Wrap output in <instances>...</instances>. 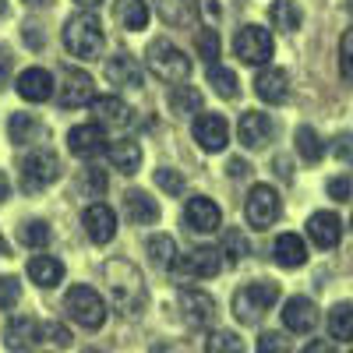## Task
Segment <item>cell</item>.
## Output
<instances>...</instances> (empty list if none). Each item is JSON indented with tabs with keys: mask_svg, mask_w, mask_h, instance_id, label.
<instances>
[{
	"mask_svg": "<svg viewBox=\"0 0 353 353\" xmlns=\"http://www.w3.org/2000/svg\"><path fill=\"white\" fill-rule=\"evenodd\" d=\"M103 279H106V286H110V297H113L117 311L128 314V318H134V314L145 307V301H149L145 279H141V272L134 269L131 261H121V258L106 261V265H103Z\"/></svg>",
	"mask_w": 353,
	"mask_h": 353,
	"instance_id": "cell-1",
	"label": "cell"
},
{
	"mask_svg": "<svg viewBox=\"0 0 353 353\" xmlns=\"http://www.w3.org/2000/svg\"><path fill=\"white\" fill-rule=\"evenodd\" d=\"M64 46L71 57H78V61H96V57L103 53L106 39H103V25L92 11H78L68 18L64 25Z\"/></svg>",
	"mask_w": 353,
	"mask_h": 353,
	"instance_id": "cell-2",
	"label": "cell"
},
{
	"mask_svg": "<svg viewBox=\"0 0 353 353\" xmlns=\"http://www.w3.org/2000/svg\"><path fill=\"white\" fill-rule=\"evenodd\" d=\"M276 301H279V283L258 279V283H248L233 293V314H237V321H244V325H258L261 314Z\"/></svg>",
	"mask_w": 353,
	"mask_h": 353,
	"instance_id": "cell-3",
	"label": "cell"
},
{
	"mask_svg": "<svg viewBox=\"0 0 353 353\" xmlns=\"http://www.w3.org/2000/svg\"><path fill=\"white\" fill-rule=\"evenodd\" d=\"M145 64H149V71L166 85H176L191 74V61L184 57V50H176L170 39H152L149 50H145Z\"/></svg>",
	"mask_w": 353,
	"mask_h": 353,
	"instance_id": "cell-4",
	"label": "cell"
},
{
	"mask_svg": "<svg viewBox=\"0 0 353 353\" xmlns=\"http://www.w3.org/2000/svg\"><path fill=\"white\" fill-rule=\"evenodd\" d=\"M64 311L81 329H103V321H106V304L92 286H71L64 297Z\"/></svg>",
	"mask_w": 353,
	"mask_h": 353,
	"instance_id": "cell-5",
	"label": "cell"
},
{
	"mask_svg": "<svg viewBox=\"0 0 353 353\" xmlns=\"http://www.w3.org/2000/svg\"><path fill=\"white\" fill-rule=\"evenodd\" d=\"M57 176H61V159L50 149H32V156L21 159V191L25 194L46 191Z\"/></svg>",
	"mask_w": 353,
	"mask_h": 353,
	"instance_id": "cell-6",
	"label": "cell"
},
{
	"mask_svg": "<svg viewBox=\"0 0 353 353\" xmlns=\"http://www.w3.org/2000/svg\"><path fill=\"white\" fill-rule=\"evenodd\" d=\"M233 53H237L244 64H251V68H265L272 61V53H276L272 32H269V28H261V25L237 28V36H233Z\"/></svg>",
	"mask_w": 353,
	"mask_h": 353,
	"instance_id": "cell-7",
	"label": "cell"
},
{
	"mask_svg": "<svg viewBox=\"0 0 353 353\" xmlns=\"http://www.w3.org/2000/svg\"><path fill=\"white\" fill-rule=\"evenodd\" d=\"M283 212V201H279V191L269 188V184H254L248 191V201H244V216L254 230H269Z\"/></svg>",
	"mask_w": 353,
	"mask_h": 353,
	"instance_id": "cell-8",
	"label": "cell"
},
{
	"mask_svg": "<svg viewBox=\"0 0 353 353\" xmlns=\"http://www.w3.org/2000/svg\"><path fill=\"white\" fill-rule=\"evenodd\" d=\"M170 269L176 276H184V279H212L223 269V251H216V248H194L188 254H176L170 261Z\"/></svg>",
	"mask_w": 353,
	"mask_h": 353,
	"instance_id": "cell-9",
	"label": "cell"
},
{
	"mask_svg": "<svg viewBox=\"0 0 353 353\" xmlns=\"http://www.w3.org/2000/svg\"><path fill=\"white\" fill-rule=\"evenodd\" d=\"M96 99V81L88 71L81 68H64L61 71V106L68 110H78V106H88Z\"/></svg>",
	"mask_w": 353,
	"mask_h": 353,
	"instance_id": "cell-10",
	"label": "cell"
},
{
	"mask_svg": "<svg viewBox=\"0 0 353 353\" xmlns=\"http://www.w3.org/2000/svg\"><path fill=\"white\" fill-rule=\"evenodd\" d=\"M176 307H181V314H184V321L191 329H205V325L216 321V301L209 297V293H201V290L184 286L181 297H176Z\"/></svg>",
	"mask_w": 353,
	"mask_h": 353,
	"instance_id": "cell-11",
	"label": "cell"
},
{
	"mask_svg": "<svg viewBox=\"0 0 353 353\" xmlns=\"http://www.w3.org/2000/svg\"><path fill=\"white\" fill-rule=\"evenodd\" d=\"M191 134L198 141V149H205V152H223L230 141V128L219 113H198L191 124Z\"/></svg>",
	"mask_w": 353,
	"mask_h": 353,
	"instance_id": "cell-12",
	"label": "cell"
},
{
	"mask_svg": "<svg viewBox=\"0 0 353 353\" xmlns=\"http://www.w3.org/2000/svg\"><path fill=\"white\" fill-rule=\"evenodd\" d=\"M184 223L191 233H216L223 226V212H219V205L212 198H205V194H194L188 198L184 205Z\"/></svg>",
	"mask_w": 353,
	"mask_h": 353,
	"instance_id": "cell-13",
	"label": "cell"
},
{
	"mask_svg": "<svg viewBox=\"0 0 353 353\" xmlns=\"http://www.w3.org/2000/svg\"><path fill=\"white\" fill-rule=\"evenodd\" d=\"M81 223H85V233H88V241H92V244H110L117 237V212L110 209L106 201H92V205H88Z\"/></svg>",
	"mask_w": 353,
	"mask_h": 353,
	"instance_id": "cell-14",
	"label": "cell"
},
{
	"mask_svg": "<svg viewBox=\"0 0 353 353\" xmlns=\"http://www.w3.org/2000/svg\"><path fill=\"white\" fill-rule=\"evenodd\" d=\"M88 113H92V124L99 128H128L134 117H131V106L121 99V96H96L88 103Z\"/></svg>",
	"mask_w": 353,
	"mask_h": 353,
	"instance_id": "cell-15",
	"label": "cell"
},
{
	"mask_svg": "<svg viewBox=\"0 0 353 353\" xmlns=\"http://www.w3.org/2000/svg\"><path fill=\"white\" fill-rule=\"evenodd\" d=\"M254 92L261 103H269V106H279L290 99V74L283 68H261L254 74Z\"/></svg>",
	"mask_w": 353,
	"mask_h": 353,
	"instance_id": "cell-16",
	"label": "cell"
},
{
	"mask_svg": "<svg viewBox=\"0 0 353 353\" xmlns=\"http://www.w3.org/2000/svg\"><path fill=\"white\" fill-rule=\"evenodd\" d=\"M283 325H286V332H297V336L314 332V325H318V307H314V301H311V297H290V301L283 304Z\"/></svg>",
	"mask_w": 353,
	"mask_h": 353,
	"instance_id": "cell-17",
	"label": "cell"
},
{
	"mask_svg": "<svg viewBox=\"0 0 353 353\" xmlns=\"http://www.w3.org/2000/svg\"><path fill=\"white\" fill-rule=\"evenodd\" d=\"M237 134H241V141L248 145V149H265V145L272 141V134H276L272 117L261 113V110H248L241 117V124H237Z\"/></svg>",
	"mask_w": 353,
	"mask_h": 353,
	"instance_id": "cell-18",
	"label": "cell"
},
{
	"mask_svg": "<svg viewBox=\"0 0 353 353\" xmlns=\"http://www.w3.org/2000/svg\"><path fill=\"white\" fill-rule=\"evenodd\" d=\"M103 71H106V81L117 85V88H138L145 81V68L138 64V57H131V53H113Z\"/></svg>",
	"mask_w": 353,
	"mask_h": 353,
	"instance_id": "cell-19",
	"label": "cell"
},
{
	"mask_svg": "<svg viewBox=\"0 0 353 353\" xmlns=\"http://www.w3.org/2000/svg\"><path fill=\"white\" fill-rule=\"evenodd\" d=\"M36 343H43V325L36 318H28V314H18L8 321V329H4V346L14 350V353H25V350H32Z\"/></svg>",
	"mask_w": 353,
	"mask_h": 353,
	"instance_id": "cell-20",
	"label": "cell"
},
{
	"mask_svg": "<svg viewBox=\"0 0 353 353\" xmlns=\"http://www.w3.org/2000/svg\"><path fill=\"white\" fill-rule=\"evenodd\" d=\"M68 149L78 159H96L106 149V134H103L99 124H78V128L68 131Z\"/></svg>",
	"mask_w": 353,
	"mask_h": 353,
	"instance_id": "cell-21",
	"label": "cell"
},
{
	"mask_svg": "<svg viewBox=\"0 0 353 353\" xmlns=\"http://www.w3.org/2000/svg\"><path fill=\"white\" fill-rule=\"evenodd\" d=\"M18 96L25 103H46L53 99V74L43 68H28L18 74Z\"/></svg>",
	"mask_w": 353,
	"mask_h": 353,
	"instance_id": "cell-22",
	"label": "cell"
},
{
	"mask_svg": "<svg viewBox=\"0 0 353 353\" xmlns=\"http://www.w3.org/2000/svg\"><path fill=\"white\" fill-rule=\"evenodd\" d=\"M307 237H311L314 248H321V251L336 248L339 237H343V223H339V216H336V212H314V216L307 219Z\"/></svg>",
	"mask_w": 353,
	"mask_h": 353,
	"instance_id": "cell-23",
	"label": "cell"
},
{
	"mask_svg": "<svg viewBox=\"0 0 353 353\" xmlns=\"http://www.w3.org/2000/svg\"><path fill=\"white\" fill-rule=\"evenodd\" d=\"M272 258H276V265H283V269H301V265L307 261V244L297 237V233H279L276 244H272Z\"/></svg>",
	"mask_w": 353,
	"mask_h": 353,
	"instance_id": "cell-24",
	"label": "cell"
},
{
	"mask_svg": "<svg viewBox=\"0 0 353 353\" xmlns=\"http://www.w3.org/2000/svg\"><path fill=\"white\" fill-rule=\"evenodd\" d=\"M106 152H110V163L113 170H121V173H138L141 170V145L134 138H117L113 145H106Z\"/></svg>",
	"mask_w": 353,
	"mask_h": 353,
	"instance_id": "cell-25",
	"label": "cell"
},
{
	"mask_svg": "<svg viewBox=\"0 0 353 353\" xmlns=\"http://www.w3.org/2000/svg\"><path fill=\"white\" fill-rule=\"evenodd\" d=\"M28 276H32L36 286L50 290L64 279V261L61 258H53V254H32L28 258Z\"/></svg>",
	"mask_w": 353,
	"mask_h": 353,
	"instance_id": "cell-26",
	"label": "cell"
},
{
	"mask_svg": "<svg viewBox=\"0 0 353 353\" xmlns=\"http://www.w3.org/2000/svg\"><path fill=\"white\" fill-rule=\"evenodd\" d=\"M166 103H170V110H173V117H198L201 113V92L194 85H170V96H166Z\"/></svg>",
	"mask_w": 353,
	"mask_h": 353,
	"instance_id": "cell-27",
	"label": "cell"
},
{
	"mask_svg": "<svg viewBox=\"0 0 353 353\" xmlns=\"http://www.w3.org/2000/svg\"><path fill=\"white\" fill-rule=\"evenodd\" d=\"M124 205H128L131 223H138V226H152V223H159V201H156L152 194H145V191H128Z\"/></svg>",
	"mask_w": 353,
	"mask_h": 353,
	"instance_id": "cell-28",
	"label": "cell"
},
{
	"mask_svg": "<svg viewBox=\"0 0 353 353\" xmlns=\"http://www.w3.org/2000/svg\"><path fill=\"white\" fill-rule=\"evenodd\" d=\"M113 18L121 28H128V32H138V28L149 25V4H145V0H117Z\"/></svg>",
	"mask_w": 353,
	"mask_h": 353,
	"instance_id": "cell-29",
	"label": "cell"
},
{
	"mask_svg": "<svg viewBox=\"0 0 353 353\" xmlns=\"http://www.w3.org/2000/svg\"><path fill=\"white\" fill-rule=\"evenodd\" d=\"M159 8V18L173 28H188L194 25V14H198V4L194 0H156Z\"/></svg>",
	"mask_w": 353,
	"mask_h": 353,
	"instance_id": "cell-30",
	"label": "cell"
},
{
	"mask_svg": "<svg viewBox=\"0 0 353 353\" xmlns=\"http://www.w3.org/2000/svg\"><path fill=\"white\" fill-rule=\"evenodd\" d=\"M269 18H272V25L279 28V32H297L301 21H304V11L297 8V0H276V4L269 8Z\"/></svg>",
	"mask_w": 353,
	"mask_h": 353,
	"instance_id": "cell-31",
	"label": "cell"
},
{
	"mask_svg": "<svg viewBox=\"0 0 353 353\" xmlns=\"http://www.w3.org/2000/svg\"><path fill=\"white\" fill-rule=\"evenodd\" d=\"M194 4H198L201 18L209 21L212 28L226 25L230 18H237V11H241V0H194Z\"/></svg>",
	"mask_w": 353,
	"mask_h": 353,
	"instance_id": "cell-32",
	"label": "cell"
},
{
	"mask_svg": "<svg viewBox=\"0 0 353 353\" xmlns=\"http://www.w3.org/2000/svg\"><path fill=\"white\" fill-rule=\"evenodd\" d=\"M329 336L353 343V304H336L329 311Z\"/></svg>",
	"mask_w": 353,
	"mask_h": 353,
	"instance_id": "cell-33",
	"label": "cell"
},
{
	"mask_svg": "<svg viewBox=\"0 0 353 353\" xmlns=\"http://www.w3.org/2000/svg\"><path fill=\"white\" fill-rule=\"evenodd\" d=\"M209 85L216 88L223 99H237V96H241V81H237V74H233L230 68H223V64H209Z\"/></svg>",
	"mask_w": 353,
	"mask_h": 353,
	"instance_id": "cell-34",
	"label": "cell"
},
{
	"mask_svg": "<svg viewBox=\"0 0 353 353\" xmlns=\"http://www.w3.org/2000/svg\"><path fill=\"white\" fill-rule=\"evenodd\" d=\"M297 152H301V159H307V163H318L321 156H325V141L318 138V131H314L311 124L297 128Z\"/></svg>",
	"mask_w": 353,
	"mask_h": 353,
	"instance_id": "cell-35",
	"label": "cell"
},
{
	"mask_svg": "<svg viewBox=\"0 0 353 353\" xmlns=\"http://www.w3.org/2000/svg\"><path fill=\"white\" fill-rule=\"evenodd\" d=\"M205 353H248V346L237 332L219 329V332H212L209 339H205Z\"/></svg>",
	"mask_w": 353,
	"mask_h": 353,
	"instance_id": "cell-36",
	"label": "cell"
},
{
	"mask_svg": "<svg viewBox=\"0 0 353 353\" xmlns=\"http://www.w3.org/2000/svg\"><path fill=\"white\" fill-rule=\"evenodd\" d=\"M39 131V121L32 113H11V121H8V134L14 145H25V141H32V134Z\"/></svg>",
	"mask_w": 353,
	"mask_h": 353,
	"instance_id": "cell-37",
	"label": "cell"
},
{
	"mask_svg": "<svg viewBox=\"0 0 353 353\" xmlns=\"http://www.w3.org/2000/svg\"><path fill=\"white\" fill-rule=\"evenodd\" d=\"M18 237H21V244H25V248H46V244H50V237H53V230H50L43 219H28V223H21Z\"/></svg>",
	"mask_w": 353,
	"mask_h": 353,
	"instance_id": "cell-38",
	"label": "cell"
},
{
	"mask_svg": "<svg viewBox=\"0 0 353 353\" xmlns=\"http://www.w3.org/2000/svg\"><path fill=\"white\" fill-rule=\"evenodd\" d=\"M145 251H149V258L156 261V265H170L173 258H176V244H173V237H149V244H145Z\"/></svg>",
	"mask_w": 353,
	"mask_h": 353,
	"instance_id": "cell-39",
	"label": "cell"
},
{
	"mask_svg": "<svg viewBox=\"0 0 353 353\" xmlns=\"http://www.w3.org/2000/svg\"><path fill=\"white\" fill-rule=\"evenodd\" d=\"M194 50L201 53V61L216 64V57H219V32L216 28H201V32L194 36Z\"/></svg>",
	"mask_w": 353,
	"mask_h": 353,
	"instance_id": "cell-40",
	"label": "cell"
},
{
	"mask_svg": "<svg viewBox=\"0 0 353 353\" xmlns=\"http://www.w3.org/2000/svg\"><path fill=\"white\" fill-rule=\"evenodd\" d=\"M156 184H159L166 194H184V173L173 170V166H159V170H156Z\"/></svg>",
	"mask_w": 353,
	"mask_h": 353,
	"instance_id": "cell-41",
	"label": "cell"
},
{
	"mask_svg": "<svg viewBox=\"0 0 353 353\" xmlns=\"http://www.w3.org/2000/svg\"><path fill=\"white\" fill-rule=\"evenodd\" d=\"M223 251H226L223 258H226L230 265H237V261L248 254V241H244V233H241V230H230V233H226V241H223Z\"/></svg>",
	"mask_w": 353,
	"mask_h": 353,
	"instance_id": "cell-42",
	"label": "cell"
},
{
	"mask_svg": "<svg viewBox=\"0 0 353 353\" xmlns=\"http://www.w3.org/2000/svg\"><path fill=\"white\" fill-rule=\"evenodd\" d=\"M339 74L353 81V28H346L339 39Z\"/></svg>",
	"mask_w": 353,
	"mask_h": 353,
	"instance_id": "cell-43",
	"label": "cell"
},
{
	"mask_svg": "<svg viewBox=\"0 0 353 353\" xmlns=\"http://www.w3.org/2000/svg\"><path fill=\"white\" fill-rule=\"evenodd\" d=\"M18 301H21V283L14 276H4L0 279V311L18 307Z\"/></svg>",
	"mask_w": 353,
	"mask_h": 353,
	"instance_id": "cell-44",
	"label": "cell"
},
{
	"mask_svg": "<svg viewBox=\"0 0 353 353\" xmlns=\"http://www.w3.org/2000/svg\"><path fill=\"white\" fill-rule=\"evenodd\" d=\"M258 353H293L290 339L283 332H261L258 336Z\"/></svg>",
	"mask_w": 353,
	"mask_h": 353,
	"instance_id": "cell-45",
	"label": "cell"
},
{
	"mask_svg": "<svg viewBox=\"0 0 353 353\" xmlns=\"http://www.w3.org/2000/svg\"><path fill=\"white\" fill-rule=\"evenodd\" d=\"M43 336H46L50 343H57V346H61V350H68V346L74 343L71 329H68V325H61V321H53V325H43Z\"/></svg>",
	"mask_w": 353,
	"mask_h": 353,
	"instance_id": "cell-46",
	"label": "cell"
},
{
	"mask_svg": "<svg viewBox=\"0 0 353 353\" xmlns=\"http://www.w3.org/2000/svg\"><path fill=\"white\" fill-rule=\"evenodd\" d=\"M329 198H336V201H350L353 198V181L350 176H332L329 181Z\"/></svg>",
	"mask_w": 353,
	"mask_h": 353,
	"instance_id": "cell-47",
	"label": "cell"
},
{
	"mask_svg": "<svg viewBox=\"0 0 353 353\" xmlns=\"http://www.w3.org/2000/svg\"><path fill=\"white\" fill-rule=\"evenodd\" d=\"M332 152H336L339 163H353V134H339L332 141Z\"/></svg>",
	"mask_w": 353,
	"mask_h": 353,
	"instance_id": "cell-48",
	"label": "cell"
},
{
	"mask_svg": "<svg viewBox=\"0 0 353 353\" xmlns=\"http://www.w3.org/2000/svg\"><path fill=\"white\" fill-rule=\"evenodd\" d=\"M85 188L99 198V194L106 191V176H103V170H88V176H85Z\"/></svg>",
	"mask_w": 353,
	"mask_h": 353,
	"instance_id": "cell-49",
	"label": "cell"
},
{
	"mask_svg": "<svg viewBox=\"0 0 353 353\" xmlns=\"http://www.w3.org/2000/svg\"><path fill=\"white\" fill-rule=\"evenodd\" d=\"M11 71H14V61H11V53L0 46V88L11 85Z\"/></svg>",
	"mask_w": 353,
	"mask_h": 353,
	"instance_id": "cell-50",
	"label": "cell"
},
{
	"mask_svg": "<svg viewBox=\"0 0 353 353\" xmlns=\"http://www.w3.org/2000/svg\"><path fill=\"white\" fill-rule=\"evenodd\" d=\"M21 36H25V43H28V46H43V28H39V25H32V21L25 25V32H21Z\"/></svg>",
	"mask_w": 353,
	"mask_h": 353,
	"instance_id": "cell-51",
	"label": "cell"
},
{
	"mask_svg": "<svg viewBox=\"0 0 353 353\" xmlns=\"http://www.w3.org/2000/svg\"><path fill=\"white\" fill-rule=\"evenodd\" d=\"M301 353H336V346H332L329 339H311Z\"/></svg>",
	"mask_w": 353,
	"mask_h": 353,
	"instance_id": "cell-52",
	"label": "cell"
},
{
	"mask_svg": "<svg viewBox=\"0 0 353 353\" xmlns=\"http://www.w3.org/2000/svg\"><path fill=\"white\" fill-rule=\"evenodd\" d=\"M248 170H251V166H248L244 159H230V166H226L230 176H248Z\"/></svg>",
	"mask_w": 353,
	"mask_h": 353,
	"instance_id": "cell-53",
	"label": "cell"
},
{
	"mask_svg": "<svg viewBox=\"0 0 353 353\" xmlns=\"http://www.w3.org/2000/svg\"><path fill=\"white\" fill-rule=\"evenodd\" d=\"M11 198V181H8V173L0 170V201H8Z\"/></svg>",
	"mask_w": 353,
	"mask_h": 353,
	"instance_id": "cell-54",
	"label": "cell"
},
{
	"mask_svg": "<svg viewBox=\"0 0 353 353\" xmlns=\"http://www.w3.org/2000/svg\"><path fill=\"white\" fill-rule=\"evenodd\" d=\"M276 170H279V176H286V181H290V159H276Z\"/></svg>",
	"mask_w": 353,
	"mask_h": 353,
	"instance_id": "cell-55",
	"label": "cell"
},
{
	"mask_svg": "<svg viewBox=\"0 0 353 353\" xmlns=\"http://www.w3.org/2000/svg\"><path fill=\"white\" fill-rule=\"evenodd\" d=\"M74 4H78V8H88V11H92V8H99V4H103V0H74Z\"/></svg>",
	"mask_w": 353,
	"mask_h": 353,
	"instance_id": "cell-56",
	"label": "cell"
},
{
	"mask_svg": "<svg viewBox=\"0 0 353 353\" xmlns=\"http://www.w3.org/2000/svg\"><path fill=\"white\" fill-rule=\"evenodd\" d=\"M28 8H43V4H50V0H25Z\"/></svg>",
	"mask_w": 353,
	"mask_h": 353,
	"instance_id": "cell-57",
	"label": "cell"
},
{
	"mask_svg": "<svg viewBox=\"0 0 353 353\" xmlns=\"http://www.w3.org/2000/svg\"><path fill=\"white\" fill-rule=\"evenodd\" d=\"M4 14H8V0H0V21H4Z\"/></svg>",
	"mask_w": 353,
	"mask_h": 353,
	"instance_id": "cell-58",
	"label": "cell"
},
{
	"mask_svg": "<svg viewBox=\"0 0 353 353\" xmlns=\"http://www.w3.org/2000/svg\"><path fill=\"white\" fill-rule=\"evenodd\" d=\"M85 353H103V350H85Z\"/></svg>",
	"mask_w": 353,
	"mask_h": 353,
	"instance_id": "cell-59",
	"label": "cell"
}]
</instances>
